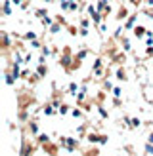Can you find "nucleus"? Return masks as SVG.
Returning a JSON list of instances; mask_svg holds the SVG:
<instances>
[{
	"label": "nucleus",
	"mask_w": 153,
	"mask_h": 156,
	"mask_svg": "<svg viewBox=\"0 0 153 156\" xmlns=\"http://www.w3.org/2000/svg\"><path fill=\"white\" fill-rule=\"evenodd\" d=\"M119 17H126V8H121L119 10Z\"/></svg>",
	"instance_id": "obj_2"
},
{
	"label": "nucleus",
	"mask_w": 153,
	"mask_h": 156,
	"mask_svg": "<svg viewBox=\"0 0 153 156\" xmlns=\"http://www.w3.org/2000/svg\"><path fill=\"white\" fill-rule=\"evenodd\" d=\"M12 4H21V0H10Z\"/></svg>",
	"instance_id": "obj_3"
},
{
	"label": "nucleus",
	"mask_w": 153,
	"mask_h": 156,
	"mask_svg": "<svg viewBox=\"0 0 153 156\" xmlns=\"http://www.w3.org/2000/svg\"><path fill=\"white\" fill-rule=\"evenodd\" d=\"M44 2H52V0H44Z\"/></svg>",
	"instance_id": "obj_4"
},
{
	"label": "nucleus",
	"mask_w": 153,
	"mask_h": 156,
	"mask_svg": "<svg viewBox=\"0 0 153 156\" xmlns=\"http://www.w3.org/2000/svg\"><path fill=\"white\" fill-rule=\"evenodd\" d=\"M10 4H12L10 0H6V2H4V15H10L12 13V6Z\"/></svg>",
	"instance_id": "obj_1"
},
{
	"label": "nucleus",
	"mask_w": 153,
	"mask_h": 156,
	"mask_svg": "<svg viewBox=\"0 0 153 156\" xmlns=\"http://www.w3.org/2000/svg\"><path fill=\"white\" fill-rule=\"evenodd\" d=\"M25 2H33V0H25Z\"/></svg>",
	"instance_id": "obj_5"
}]
</instances>
